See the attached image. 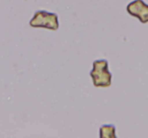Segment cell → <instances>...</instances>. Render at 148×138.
I'll return each mask as SVG.
<instances>
[{
    "label": "cell",
    "instance_id": "6da1fadb",
    "mask_svg": "<svg viewBox=\"0 0 148 138\" xmlns=\"http://www.w3.org/2000/svg\"><path fill=\"white\" fill-rule=\"evenodd\" d=\"M90 77L95 87H109L112 83V74L109 71V64L105 59L95 60L92 64Z\"/></svg>",
    "mask_w": 148,
    "mask_h": 138
},
{
    "label": "cell",
    "instance_id": "7a4b0ae2",
    "mask_svg": "<svg viewBox=\"0 0 148 138\" xmlns=\"http://www.w3.org/2000/svg\"><path fill=\"white\" fill-rule=\"evenodd\" d=\"M29 25L33 27H44L56 31L59 27L58 15L46 10H37L29 21Z\"/></svg>",
    "mask_w": 148,
    "mask_h": 138
},
{
    "label": "cell",
    "instance_id": "3957f363",
    "mask_svg": "<svg viewBox=\"0 0 148 138\" xmlns=\"http://www.w3.org/2000/svg\"><path fill=\"white\" fill-rule=\"evenodd\" d=\"M127 12L137 17L142 23H148V4L143 0H134L127 5Z\"/></svg>",
    "mask_w": 148,
    "mask_h": 138
},
{
    "label": "cell",
    "instance_id": "277c9868",
    "mask_svg": "<svg viewBox=\"0 0 148 138\" xmlns=\"http://www.w3.org/2000/svg\"><path fill=\"white\" fill-rule=\"evenodd\" d=\"M116 128L114 125H103L99 129V137L101 138H116Z\"/></svg>",
    "mask_w": 148,
    "mask_h": 138
}]
</instances>
